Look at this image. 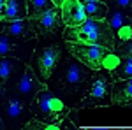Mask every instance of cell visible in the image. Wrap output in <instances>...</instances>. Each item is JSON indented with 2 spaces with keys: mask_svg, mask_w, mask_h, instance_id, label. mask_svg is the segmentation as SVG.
<instances>
[{
  "mask_svg": "<svg viewBox=\"0 0 132 130\" xmlns=\"http://www.w3.org/2000/svg\"><path fill=\"white\" fill-rule=\"evenodd\" d=\"M63 40H81V42H88V44H97V46H104L114 49V35H113L109 25L106 20H90L85 18L81 25L78 27H65L63 32Z\"/></svg>",
  "mask_w": 132,
  "mask_h": 130,
  "instance_id": "cell-1",
  "label": "cell"
},
{
  "mask_svg": "<svg viewBox=\"0 0 132 130\" xmlns=\"http://www.w3.org/2000/svg\"><path fill=\"white\" fill-rule=\"evenodd\" d=\"M65 46L74 58L83 62L92 70L99 69L111 70L120 62V58L114 55V51L109 48H104V46L88 44V42H81V40H69V42H65Z\"/></svg>",
  "mask_w": 132,
  "mask_h": 130,
  "instance_id": "cell-2",
  "label": "cell"
},
{
  "mask_svg": "<svg viewBox=\"0 0 132 130\" xmlns=\"http://www.w3.org/2000/svg\"><path fill=\"white\" fill-rule=\"evenodd\" d=\"M92 76H93V70L71 55V58L63 63V70L56 79V86L67 95L85 93V90L90 86Z\"/></svg>",
  "mask_w": 132,
  "mask_h": 130,
  "instance_id": "cell-3",
  "label": "cell"
},
{
  "mask_svg": "<svg viewBox=\"0 0 132 130\" xmlns=\"http://www.w3.org/2000/svg\"><path fill=\"white\" fill-rule=\"evenodd\" d=\"M30 112L37 121L48 123V125L53 123V125H58V128H60V121L65 118L69 109L63 106V102L60 99H56L44 86L42 90L37 91L34 102L30 104Z\"/></svg>",
  "mask_w": 132,
  "mask_h": 130,
  "instance_id": "cell-4",
  "label": "cell"
},
{
  "mask_svg": "<svg viewBox=\"0 0 132 130\" xmlns=\"http://www.w3.org/2000/svg\"><path fill=\"white\" fill-rule=\"evenodd\" d=\"M113 77L108 69L93 70L88 91L81 100V107H95V106H109L111 104V84Z\"/></svg>",
  "mask_w": 132,
  "mask_h": 130,
  "instance_id": "cell-5",
  "label": "cell"
},
{
  "mask_svg": "<svg viewBox=\"0 0 132 130\" xmlns=\"http://www.w3.org/2000/svg\"><path fill=\"white\" fill-rule=\"evenodd\" d=\"M60 46L58 44H50V46H39L34 51V72L37 74V77L46 83L51 77L55 67L58 65V62L62 58Z\"/></svg>",
  "mask_w": 132,
  "mask_h": 130,
  "instance_id": "cell-6",
  "label": "cell"
},
{
  "mask_svg": "<svg viewBox=\"0 0 132 130\" xmlns=\"http://www.w3.org/2000/svg\"><path fill=\"white\" fill-rule=\"evenodd\" d=\"M44 86H46V83H42V81L37 77V74L34 72V69H32V67H27V69H25V74L21 76V79L14 84V88H12L7 95H12V97L20 99L21 102L30 109V104L34 102L37 91L42 90Z\"/></svg>",
  "mask_w": 132,
  "mask_h": 130,
  "instance_id": "cell-7",
  "label": "cell"
},
{
  "mask_svg": "<svg viewBox=\"0 0 132 130\" xmlns=\"http://www.w3.org/2000/svg\"><path fill=\"white\" fill-rule=\"evenodd\" d=\"M0 114L4 120V127H25V123L32 120L30 109L12 95L5 97L4 104L0 106Z\"/></svg>",
  "mask_w": 132,
  "mask_h": 130,
  "instance_id": "cell-8",
  "label": "cell"
},
{
  "mask_svg": "<svg viewBox=\"0 0 132 130\" xmlns=\"http://www.w3.org/2000/svg\"><path fill=\"white\" fill-rule=\"evenodd\" d=\"M34 27V30L37 35H51V33H62V30L65 28L63 21H62L60 7L53 5L51 9H48L44 14L37 16V18H28Z\"/></svg>",
  "mask_w": 132,
  "mask_h": 130,
  "instance_id": "cell-9",
  "label": "cell"
},
{
  "mask_svg": "<svg viewBox=\"0 0 132 130\" xmlns=\"http://www.w3.org/2000/svg\"><path fill=\"white\" fill-rule=\"evenodd\" d=\"M25 69H27V63L16 56H2L0 58V83L5 86L7 93L21 79V76L25 74Z\"/></svg>",
  "mask_w": 132,
  "mask_h": 130,
  "instance_id": "cell-10",
  "label": "cell"
},
{
  "mask_svg": "<svg viewBox=\"0 0 132 130\" xmlns=\"http://www.w3.org/2000/svg\"><path fill=\"white\" fill-rule=\"evenodd\" d=\"M0 30L5 35H9L12 40H32L37 37V33L34 30L32 23L28 18L23 20H11V21H2L0 20Z\"/></svg>",
  "mask_w": 132,
  "mask_h": 130,
  "instance_id": "cell-11",
  "label": "cell"
},
{
  "mask_svg": "<svg viewBox=\"0 0 132 130\" xmlns=\"http://www.w3.org/2000/svg\"><path fill=\"white\" fill-rule=\"evenodd\" d=\"M106 23L109 25L113 35H114V44H120L123 40L130 39L132 37V28H130V18L125 16L120 11L109 9L108 11V16L104 18Z\"/></svg>",
  "mask_w": 132,
  "mask_h": 130,
  "instance_id": "cell-12",
  "label": "cell"
},
{
  "mask_svg": "<svg viewBox=\"0 0 132 130\" xmlns=\"http://www.w3.org/2000/svg\"><path fill=\"white\" fill-rule=\"evenodd\" d=\"M60 14L65 27H78L85 21V11L79 0H63L60 5Z\"/></svg>",
  "mask_w": 132,
  "mask_h": 130,
  "instance_id": "cell-13",
  "label": "cell"
},
{
  "mask_svg": "<svg viewBox=\"0 0 132 130\" xmlns=\"http://www.w3.org/2000/svg\"><path fill=\"white\" fill-rule=\"evenodd\" d=\"M111 104H114V106H129V104H132V77L113 81Z\"/></svg>",
  "mask_w": 132,
  "mask_h": 130,
  "instance_id": "cell-14",
  "label": "cell"
},
{
  "mask_svg": "<svg viewBox=\"0 0 132 130\" xmlns=\"http://www.w3.org/2000/svg\"><path fill=\"white\" fill-rule=\"evenodd\" d=\"M28 18L27 11V0H5L4 11L0 14L2 21H11V20H23Z\"/></svg>",
  "mask_w": 132,
  "mask_h": 130,
  "instance_id": "cell-15",
  "label": "cell"
},
{
  "mask_svg": "<svg viewBox=\"0 0 132 130\" xmlns=\"http://www.w3.org/2000/svg\"><path fill=\"white\" fill-rule=\"evenodd\" d=\"M83 11H85V18L90 20H104L108 16V4L99 2V0H92V2H83Z\"/></svg>",
  "mask_w": 132,
  "mask_h": 130,
  "instance_id": "cell-16",
  "label": "cell"
},
{
  "mask_svg": "<svg viewBox=\"0 0 132 130\" xmlns=\"http://www.w3.org/2000/svg\"><path fill=\"white\" fill-rule=\"evenodd\" d=\"M113 79H127L132 77V56H122L120 62L109 70Z\"/></svg>",
  "mask_w": 132,
  "mask_h": 130,
  "instance_id": "cell-17",
  "label": "cell"
},
{
  "mask_svg": "<svg viewBox=\"0 0 132 130\" xmlns=\"http://www.w3.org/2000/svg\"><path fill=\"white\" fill-rule=\"evenodd\" d=\"M55 4L53 0H27V11H28V18H37L44 14L48 9H51Z\"/></svg>",
  "mask_w": 132,
  "mask_h": 130,
  "instance_id": "cell-18",
  "label": "cell"
},
{
  "mask_svg": "<svg viewBox=\"0 0 132 130\" xmlns=\"http://www.w3.org/2000/svg\"><path fill=\"white\" fill-rule=\"evenodd\" d=\"M108 7L114 11H120L125 16L132 18V0H106Z\"/></svg>",
  "mask_w": 132,
  "mask_h": 130,
  "instance_id": "cell-19",
  "label": "cell"
},
{
  "mask_svg": "<svg viewBox=\"0 0 132 130\" xmlns=\"http://www.w3.org/2000/svg\"><path fill=\"white\" fill-rule=\"evenodd\" d=\"M78 109L74 107L72 111H69L67 114H65V118L60 121V128H76L79 123H78Z\"/></svg>",
  "mask_w": 132,
  "mask_h": 130,
  "instance_id": "cell-20",
  "label": "cell"
},
{
  "mask_svg": "<svg viewBox=\"0 0 132 130\" xmlns=\"http://www.w3.org/2000/svg\"><path fill=\"white\" fill-rule=\"evenodd\" d=\"M113 51H114V55L118 58H122V56H132V37L120 42V44H116Z\"/></svg>",
  "mask_w": 132,
  "mask_h": 130,
  "instance_id": "cell-21",
  "label": "cell"
},
{
  "mask_svg": "<svg viewBox=\"0 0 132 130\" xmlns=\"http://www.w3.org/2000/svg\"><path fill=\"white\" fill-rule=\"evenodd\" d=\"M5 97H7V90H5V86L0 83V106L4 104V100H5Z\"/></svg>",
  "mask_w": 132,
  "mask_h": 130,
  "instance_id": "cell-22",
  "label": "cell"
},
{
  "mask_svg": "<svg viewBox=\"0 0 132 130\" xmlns=\"http://www.w3.org/2000/svg\"><path fill=\"white\" fill-rule=\"evenodd\" d=\"M4 5H5V0H0V14H2V11H4Z\"/></svg>",
  "mask_w": 132,
  "mask_h": 130,
  "instance_id": "cell-23",
  "label": "cell"
},
{
  "mask_svg": "<svg viewBox=\"0 0 132 130\" xmlns=\"http://www.w3.org/2000/svg\"><path fill=\"white\" fill-rule=\"evenodd\" d=\"M53 4H55V5H58V7H60L62 4H63V0H53Z\"/></svg>",
  "mask_w": 132,
  "mask_h": 130,
  "instance_id": "cell-24",
  "label": "cell"
},
{
  "mask_svg": "<svg viewBox=\"0 0 132 130\" xmlns=\"http://www.w3.org/2000/svg\"><path fill=\"white\" fill-rule=\"evenodd\" d=\"M4 128V120H2V114H0V130Z\"/></svg>",
  "mask_w": 132,
  "mask_h": 130,
  "instance_id": "cell-25",
  "label": "cell"
},
{
  "mask_svg": "<svg viewBox=\"0 0 132 130\" xmlns=\"http://www.w3.org/2000/svg\"><path fill=\"white\" fill-rule=\"evenodd\" d=\"M79 2L83 4V2H92V0H79ZM99 2H106V0H99Z\"/></svg>",
  "mask_w": 132,
  "mask_h": 130,
  "instance_id": "cell-26",
  "label": "cell"
},
{
  "mask_svg": "<svg viewBox=\"0 0 132 130\" xmlns=\"http://www.w3.org/2000/svg\"><path fill=\"white\" fill-rule=\"evenodd\" d=\"M130 28H132V18H130Z\"/></svg>",
  "mask_w": 132,
  "mask_h": 130,
  "instance_id": "cell-27",
  "label": "cell"
},
{
  "mask_svg": "<svg viewBox=\"0 0 132 130\" xmlns=\"http://www.w3.org/2000/svg\"><path fill=\"white\" fill-rule=\"evenodd\" d=\"M129 107H130V109H132V104H129Z\"/></svg>",
  "mask_w": 132,
  "mask_h": 130,
  "instance_id": "cell-28",
  "label": "cell"
}]
</instances>
